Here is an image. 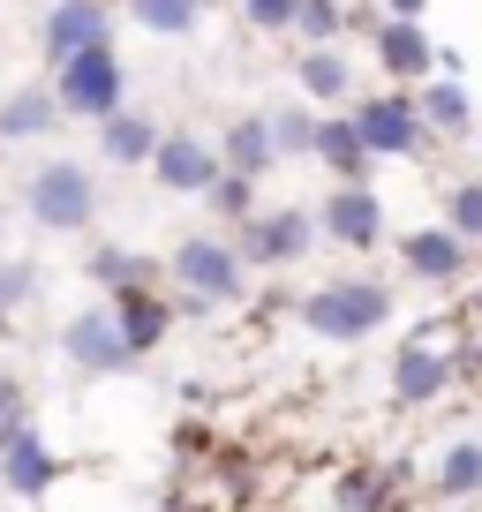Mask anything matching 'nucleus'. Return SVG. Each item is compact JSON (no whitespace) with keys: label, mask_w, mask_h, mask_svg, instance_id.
<instances>
[{"label":"nucleus","mask_w":482,"mask_h":512,"mask_svg":"<svg viewBox=\"0 0 482 512\" xmlns=\"http://www.w3.org/2000/svg\"><path fill=\"white\" fill-rule=\"evenodd\" d=\"M129 16L144 23L151 38H189L196 16H204V0H129Z\"/></svg>","instance_id":"nucleus-23"},{"label":"nucleus","mask_w":482,"mask_h":512,"mask_svg":"<svg viewBox=\"0 0 482 512\" xmlns=\"http://www.w3.org/2000/svg\"><path fill=\"white\" fill-rule=\"evenodd\" d=\"M166 279L181 287V317H211L219 302H241L249 264H241V249L219 241V234H181L174 256H166Z\"/></svg>","instance_id":"nucleus-1"},{"label":"nucleus","mask_w":482,"mask_h":512,"mask_svg":"<svg viewBox=\"0 0 482 512\" xmlns=\"http://www.w3.org/2000/svg\"><path fill=\"white\" fill-rule=\"evenodd\" d=\"M339 31H354V8H347V0H302V31H294L302 46H332Z\"/></svg>","instance_id":"nucleus-25"},{"label":"nucleus","mask_w":482,"mask_h":512,"mask_svg":"<svg viewBox=\"0 0 482 512\" xmlns=\"http://www.w3.org/2000/svg\"><path fill=\"white\" fill-rule=\"evenodd\" d=\"M61 91L53 83H16V91L0 98V144H38V136H53L61 128Z\"/></svg>","instance_id":"nucleus-12"},{"label":"nucleus","mask_w":482,"mask_h":512,"mask_svg":"<svg viewBox=\"0 0 482 512\" xmlns=\"http://www.w3.org/2000/svg\"><path fill=\"white\" fill-rule=\"evenodd\" d=\"M377 8H385V16H407V23H422V8H430V0H377Z\"/></svg>","instance_id":"nucleus-33"},{"label":"nucleus","mask_w":482,"mask_h":512,"mask_svg":"<svg viewBox=\"0 0 482 512\" xmlns=\"http://www.w3.org/2000/svg\"><path fill=\"white\" fill-rule=\"evenodd\" d=\"M445 384H452L445 332H437V339H407V354L392 362V392H400V400H437Z\"/></svg>","instance_id":"nucleus-15"},{"label":"nucleus","mask_w":482,"mask_h":512,"mask_svg":"<svg viewBox=\"0 0 482 512\" xmlns=\"http://www.w3.org/2000/svg\"><path fill=\"white\" fill-rule=\"evenodd\" d=\"M317 159L332 181H370V136H362V121L354 113H332V121H317Z\"/></svg>","instance_id":"nucleus-14"},{"label":"nucleus","mask_w":482,"mask_h":512,"mask_svg":"<svg viewBox=\"0 0 482 512\" xmlns=\"http://www.w3.org/2000/svg\"><path fill=\"white\" fill-rule=\"evenodd\" d=\"M377 490H385L377 475H347V482H339V505H347V512H370V505H377Z\"/></svg>","instance_id":"nucleus-32"},{"label":"nucleus","mask_w":482,"mask_h":512,"mask_svg":"<svg viewBox=\"0 0 482 512\" xmlns=\"http://www.w3.org/2000/svg\"><path fill=\"white\" fill-rule=\"evenodd\" d=\"M61 354L83 377H121V369L136 362V339H129V324H121V309L98 302V309H76V317L61 324Z\"/></svg>","instance_id":"nucleus-6"},{"label":"nucleus","mask_w":482,"mask_h":512,"mask_svg":"<svg viewBox=\"0 0 482 512\" xmlns=\"http://www.w3.org/2000/svg\"><path fill=\"white\" fill-rule=\"evenodd\" d=\"M354 121H362V136H370L377 159H422V144H430L422 98H407V91H370L354 106Z\"/></svg>","instance_id":"nucleus-7"},{"label":"nucleus","mask_w":482,"mask_h":512,"mask_svg":"<svg viewBox=\"0 0 482 512\" xmlns=\"http://www.w3.org/2000/svg\"><path fill=\"white\" fill-rule=\"evenodd\" d=\"M445 226L467 241H482V181H452L445 189Z\"/></svg>","instance_id":"nucleus-27"},{"label":"nucleus","mask_w":482,"mask_h":512,"mask_svg":"<svg viewBox=\"0 0 482 512\" xmlns=\"http://www.w3.org/2000/svg\"><path fill=\"white\" fill-rule=\"evenodd\" d=\"M91 279H98V287H113V294H144L151 279H159V264H151V256H129V249H98L91 256Z\"/></svg>","instance_id":"nucleus-22"},{"label":"nucleus","mask_w":482,"mask_h":512,"mask_svg":"<svg viewBox=\"0 0 482 512\" xmlns=\"http://www.w3.org/2000/svg\"><path fill=\"white\" fill-rule=\"evenodd\" d=\"M159 144H166V128L144 121V113H129V106L113 113V121H98V151H106L113 166H151Z\"/></svg>","instance_id":"nucleus-18"},{"label":"nucleus","mask_w":482,"mask_h":512,"mask_svg":"<svg viewBox=\"0 0 482 512\" xmlns=\"http://www.w3.org/2000/svg\"><path fill=\"white\" fill-rule=\"evenodd\" d=\"M204 204L219 211L226 226H241V219H249V211H257V181H249V174H234V166H226V174L211 181V196H204Z\"/></svg>","instance_id":"nucleus-26"},{"label":"nucleus","mask_w":482,"mask_h":512,"mask_svg":"<svg viewBox=\"0 0 482 512\" xmlns=\"http://www.w3.org/2000/svg\"><path fill=\"white\" fill-rule=\"evenodd\" d=\"M294 76H302V91L324 98V106H347V98H354V68H347V53H339V46H302Z\"/></svg>","instance_id":"nucleus-19"},{"label":"nucleus","mask_w":482,"mask_h":512,"mask_svg":"<svg viewBox=\"0 0 482 512\" xmlns=\"http://www.w3.org/2000/svg\"><path fill=\"white\" fill-rule=\"evenodd\" d=\"M272 128H279V151H287V159H317V113L287 106V113H272Z\"/></svg>","instance_id":"nucleus-29"},{"label":"nucleus","mask_w":482,"mask_h":512,"mask_svg":"<svg viewBox=\"0 0 482 512\" xmlns=\"http://www.w3.org/2000/svg\"><path fill=\"white\" fill-rule=\"evenodd\" d=\"M23 430H31V407H23V384H16V377H0V452L16 445Z\"/></svg>","instance_id":"nucleus-31"},{"label":"nucleus","mask_w":482,"mask_h":512,"mask_svg":"<svg viewBox=\"0 0 482 512\" xmlns=\"http://www.w3.org/2000/svg\"><path fill=\"white\" fill-rule=\"evenodd\" d=\"M317 219H324V234H332L339 249H377V234H385V196H377L370 181H339Z\"/></svg>","instance_id":"nucleus-10"},{"label":"nucleus","mask_w":482,"mask_h":512,"mask_svg":"<svg viewBox=\"0 0 482 512\" xmlns=\"http://www.w3.org/2000/svg\"><path fill=\"white\" fill-rule=\"evenodd\" d=\"M53 91H61V106L76 121H113L129 106V68H121L113 46H98V53H76V61L53 68Z\"/></svg>","instance_id":"nucleus-5"},{"label":"nucleus","mask_w":482,"mask_h":512,"mask_svg":"<svg viewBox=\"0 0 482 512\" xmlns=\"http://www.w3.org/2000/svg\"><path fill=\"white\" fill-rule=\"evenodd\" d=\"M324 219L302 204H279V211H249V219L234 226V249L241 264H257V272H287V264H302L309 249H317Z\"/></svg>","instance_id":"nucleus-4"},{"label":"nucleus","mask_w":482,"mask_h":512,"mask_svg":"<svg viewBox=\"0 0 482 512\" xmlns=\"http://www.w3.org/2000/svg\"><path fill=\"white\" fill-rule=\"evenodd\" d=\"M249 31H302V0H241Z\"/></svg>","instance_id":"nucleus-30"},{"label":"nucleus","mask_w":482,"mask_h":512,"mask_svg":"<svg viewBox=\"0 0 482 512\" xmlns=\"http://www.w3.org/2000/svg\"><path fill=\"white\" fill-rule=\"evenodd\" d=\"M385 317H392V287L385 279H332V287L302 294V324L317 339H339V347L385 332Z\"/></svg>","instance_id":"nucleus-2"},{"label":"nucleus","mask_w":482,"mask_h":512,"mask_svg":"<svg viewBox=\"0 0 482 512\" xmlns=\"http://www.w3.org/2000/svg\"><path fill=\"white\" fill-rule=\"evenodd\" d=\"M370 46H377V68H385L392 83H430L437 61H445V46H430V31L407 23V16H385L370 31Z\"/></svg>","instance_id":"nucleus-11"},{"label":"nucleus","mask_w":482,"mask_h":512,"mask_svg":"<svg viewBox=\"0 0 482 512\" xmlns=\"http://www.w3.org/2000/svg\"><path fill=\"white\" fill-rule=\"evenodd\" d=\"M38 38H46V61L61 68V61H76V53L113 46V16H106V0H53Z\"/></svg>","instance_id":"nucleus-9"},{"label":"nucleus","mask_w":482,"mask_h":512,"mask_svg":"<svg viewBox=\"0 0 482 512\" xmlns=\"http://www.w3.org/2000/svg\"><path fill=\"white\" fill-rule=\"evenodd\" d=\"M226 166H234V174H249V181H264L272 174L279 159H287V151H279V128H272V113H241L234 128H226Z\"/></svg>","instance_id":"nucleus-16"},{"label":"nucleus","mask_w":482,"mask_h":512,"mask_svg":"<svg viewBox=\"0 0 482 512\" xmlns=\"http://www.w3.org/2000/svg\"><path fill=\"white\" fill-rule=\"evenodd\" d=\"M475 490H482V437H460L437 460V497H475Z\"/></svg>","instance_id":"nucleus-24"},{"label":"nucleus","mask_w":482,"mask_h":512,"mask_svg":"<svg viewBox=\"0 0 482 512\" xmlns=\"http://www.w3.org/2000/svg\"><path fill=\"white\" fill-rule=\"evenodd\" d=\"M23 204H31V219L46 234H83L98 219V181L76 159H38L31 181H23Z\"/></svg>","instance_id":"nucleus-3"},{"label":"nucleus","mask_w":482,"mask_h":512,"mask_svg":"<svg viewBox=\"0 0 482 512\" xmlns=\"http://www.w3.org/2000/svg\"><path fill=\"white\" fill-rule=\"evenodd\" d=\"M53 475H61V460L46 452V437H38V430H23L16 445L0 452V490H8V497H46Z\"/></svg>","instance_id":"nucleus-17"},{"label":"nucleus","mask_w":482,"mask_h":512,"mask_svg":"<svg viewBox=\"0 0 482 512\" xmlns=\"http://www.w3.org/2000/svg\"><path fill=\"white\" fill-rule=\"evenodd\" d=\"M415 98H422V121H430L437 136H467V128H475V98H467L460 76H430Z\"/></svg>","instance_id":"nucleus-20"},{"label":"nucleus","mask_w":482,"mask_h":512,"mask_svg":"<svg viewBox=\"0 0 482 512\" xmlns=\"http://www.w3.org/2000/svg\"><path fill=\"white\" fill-rule=\"evenodd\" d=\"M151 174H159V189H174V196H211V181L226 174V151H211L196 128H166Z\"/></svg>","instance_id":"nucleus-8"},{"label":"nucleus","mask_w":482,"mask_h":512,"mask_svg":"<svg viewBox=\"0 0 482 512\" xmlns=\"http://www.w3.org/2000/svg\"><path fill=\"white\" fill-rule=\"evenodd\" d=\"M400 256H407V272H415V279H430V287H452V279L467 272L475 241H467V234H452V226H415Z\"/></svg>","instance_id":"nucleus-13"},{"label":"nucleus","mask_w":482,"mask_h":512,"mask_svg":"<svg viewBox=\"0 0 482 512\" xmlns=\"http://www.w3.org/2000/svg\"><path fill=\"white\" fill-rule=\"evenodd\" d=\"M113 309H121V324H129V339H136V354H151L166 332H174V309L159 302V294H113Z\"/></svg>","instance_id":"nucleus-21"},{"label":"nucleus","mask_w":482,"mask_h":512,"mask_svg":"<svg viewBox=\"0 0 482 512\" xmlns=\"http://www.w3.org/2000/svg\"><path fill=\"white\" fill-rule=\"evenodd\" d=\"M31 294H38V272L23 264V256H0V332H8V317H16Z\"/></svg>","instance_id":"nucleus-28"}]
</instances>
